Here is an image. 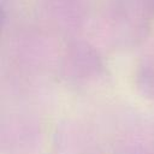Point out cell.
I'll use <instances>...</instances> for the list:
<instances>
[{"instance_id":"obj_1","label":"cell","mask_w":154,"mask_h":154,"mask_svg":"<svg viewBox=\"0 0 154 154\" xmlns=\"http://www.w3.org/2000/svg\"><path fill=\"white\" fill-rule=\"evenodd\" d=\"M61 77L75 87H85L103 76L100 57L88 47H76L64 59Z\"/></svg>"},{"instance_id":"obj_2","label":"cell","mask_w":154,"mask_h":154,"mask_svg":"<svg viewBox=\"0 0 154 154\" xmlns=\"http://www.w3.org/2000/svg\"><path fill=\"white\" fill-rule=\"evenodd\" d=\"M137 90L148 99H154V57L144 59L135 72Z\"/></svg>"}]
</instances>
